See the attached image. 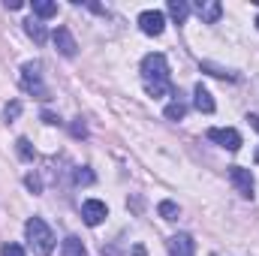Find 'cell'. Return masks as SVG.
Wrapping results in <instances>:
<instances>
[{"label": "cell", "mask_w": 259, "mask_h": 256, "mask_svg": "<svg viewBox=\"0 0 259 256\" xmlns=\"http://www.w3.org/2000/svg\"><path fill=\"white\" fill-rule=\"evenodd\" d=\"M81 217H84L88 226H100V223L109 217V208H106V202H100V199H88V202L81 205Z\"/></svg>", "instance_id": "obj_7"}, {"label": "cell", "mask_w": 259, "mask_h": 256, "mask_svg": "<svg viewBox=\"0 0 259 256\" xmlns=\"http://www.w3.org/2000/svg\"><path fill=\"white\" fill-rule=\"evenodd\" d=\"M205 136H208L211 142H217L220 148H226V151H238V148H241V133H238V130H232V127H226V130L211 127Z\"/></svg>", "instance_id": "obj_6"}, {"label": "cell", "mask_w": 259, "mask_h": 256, "mask_svg": "<svg viewBox=\"0 0 259 256\" xmlns=\"http://www.w3.org/2000/svg\"><path fill=\"white\" fill-rule=\"evenodd\" d=\"M24 184H27V190L30 193H42V181H39V175H27Z\"/></svg>", "instance_id": "obj_23"}, {"label": "cell", "mask_w": 259, "mask_h": 256, "mask_svg": "<svg viewBox=\"0 0 259 256\" xmlns=\"http://www.w3.org/2000/svg\"><path fill=\"white\" fill-rule=\"evenodd\" d=\"M24 30H27V36H30V39L36 42V46H42V42L49 39V33H46V27H42V24H39L36 18H27V21H24Z\"/></svg>", "instance_id": "obj_12"}, {"label": "cell", "mask_w": 259, "mask_h": 256, "mask_svg": "<svg viewBox=\"0 0 259 256\" xmlns=\"http://www.w3.org/2000/svg\"><path fill=\"white\" fill-rule=\"evenodd\" d=\"M94 181H97V175H94L88 166H78V169H75V184H94Z\"/></svg>", "instance_id": "obj_20"}, {"label": "cell", "mask_w": 259, "mask_h": 256, "mask_svg": "<svg viewBox=\"0 0 259 256\" xmlns=\"http://www.w3.org/2000/svg\"><path fill=\"white\" fill-rule=\"evenodd\" d=\"M229 181L235 184V190L241 193L244 199H253V187H256V181H253L250 169H244V166H229Z\"/></svg>", "instance_id": "obj_4"}, {"label": "cell", "mask_w": 259, "mask_h": 256, "mask_svg": "<svg viewBox=\"0 0 259 256\" xmlns=\"http://www.w3.org/2000/svg\"><path fill=\"white\" fill-rule=\"evenodd\" d=\"M169 15H172L178 24H184V21H187V15H190V6H187L184 0H169Z\"/></svg>", "instance_id": "obj_15"}, {"label": "cell", "mask_w": 259, "mask_h": 256, "mask_svg": "<svg viewBox=\"0 0 259 256\" xmlns=\"http://www.w3.org/2000/svg\"><path fill=\"white\" fill-rule=\"evenodd\" d=\"M256 163H259V151H256Z\"/></svg>", "instance_id": "obj_26"}, {"label": "cell", "mask_w": 259, "mask_h": 256, "mask_svg": "<svg viewBox=\"0 0 259 256\" xmlns=\"http://www.w3.org/2000/svg\"><path fill=\"white\" fill-rule=\"evenodd\" d=\"M169 253H172V256H196L193 235H187V232L172 235V238H169Z\"/></svg>", "instance_id": "obj_8"}, {"label": "cell", "mask_w": 259, "mask_h": 256, "mask_svg": "<svg viewBox=\"0 0 259 256\" xmlns=\"http://www.w3.org/2000/svg\"><path fill=\"white\" fill-rule=\"evenodd\" d=\"M256 27H259V15H256Z\"/></svg>", "instance_id": "obj_27"}, {"label": "cell", "mask_w": 259, "mask_h": 256, "mask_svg": "<svg viewBox=\"0 0 259 256\" xmlns=\"http://www.w3.org/2000/svg\"><path fill=\"white\" fill-rule=\"evenodd\" d=\"M52 39H55V46H58V52H61L64 58H75V52H78V46H75V39H72V33H69V27H58V30L52 33Z\"/></svg>", "instance_id": "obj_10"}, {"label": "cell", "mask_w": 259, "mask_h": 256, "mask_svg": "<svg viewBox=\"0 0 259 256\" xmlns=\"http://www.w3.org/2000/svg\"><path fill=\"white\" fill-rule=\"evenodd\" d=\"M15 151H18V157H21L24 163H30V160L36 157V151H33V145H30V139H24V136L15 142Z\"/></svg>", "instance_id": "obj_19"}, {"label": "cell", "mask_w": 259, "mask_h": 256, "mask_svg": "<svg viewBox=\"0 0 259 256\" xmlns=\"http://www.w3.org/2000/svg\"><path fill=\"white\" fill-rule=\"evenodd\" d=\"M18 115H21V103H18V100L6 103V109H3V118H6V121H15Z\"/></svg>", "instance_id": "obj_21"}, {"label": "cell", "mask_w": 259, "mask_h": 256, "mask_svg": "<svg viewBox=\"0 0 259 256\" xmlns=\"http://www.w3.org/2000/svg\"><path fill=\"white\" fill-rule=\"evenodd\" d=\"M157 211H160V217H163V220H178V214H181V208H178L172 199H163V202L157 205Z\"/></svg>", "instance_id": "obj_18"}, {"label": "cell", "mask_w": 259, "mask_h": 256, "mask_svg": "<svg viewBox=\"0 0 259 256\" xmlns=\"http://www.w3.org/2000/svg\"><path fill=\"white\" fill-rule=\"evenodd\" d=\"M247 121H250V127H253V130H256V133H259V115H250Z\"/></svg>", "instance_id": "obj_25"}, {"label": "cell", "mask_w": 259, "mask_h": 256, "mask_svg": "<svg viewBox=\"0 0 259 256\" xmlns=\"http://www.w3.org/2000/svg\"><path fill=\"white\" fill-rule=\"evenodd\" d=\"M0 256H24V250H21L15 241H6V244H3V250H0Z\"/></svg>", "instance_id": "obj_22"}, {"label": "cell", "mask_w": 259, "mask_h": 256, "mask_svg": "<svg viewBox=\"0 0 259 256\" xmlns=\"http://www.w3.org/2000/svg\"><path fill=\"white\" fill-rule=\"evenodd\" d=\"M42 121H46V124H58V115H52V112H42Z\"/></svg>", "instance_id": "obj_24"}, {"label": "cell", "mask_w": 259, "mask_h": 256, "mask_svg": "<svg viewBox=\"0 0 259 256\" xmlns=\"http://www.w3.org/2000/svg\"><path fill=\"white\" fill-rule=\"evenodd\" d=\"M163 115H166V121H184V115H187V103L175 97V100L163 109Z\"/></svg>", "instance_id": "obj_13"}, {"label": "cell", "mask_w": 259, "mask_h": 256, "mask_svg": "<svg viewBox=\"0 0 259 256\" xmlns=\"http://www.w3.org/2000/svg\"><path fill=\"white\" fill-rule=\"evenodd\" d=\"M61 256H88V250H84L81 238L69 235V238H64V244H61Z\"/></svg>", "instance_id": "obj_14"}, {"label": "cell", "mask_w": 259, "mask_h": 256, "mask_svg": "<svg viewBox=\"0 0 259 256\" xmlns=\"http://www.w3.org/2000/svg\"><path fill=\"white\" fill-rule=\"evenodd\" d=\"M33 15H39V18H52V15H58V3H49V0H33Z\"/></svg>", "instance_id": "obj_17"}, {"label": "cell", "mask_w": 259, "mask_h": 256, "mask_svg": "<svg viewBox=\"0 0 259 256\" xmlns=\"http://www.w3.org/2000/svg\"><path fill=\"white\" fill-rule=\"evenodd\" d=\"M193 9H196V15H199L205 24H217L220 15H223V6H220L217 0H199Z\"/></svg>", "instance_id": "obj_9"}, {"label": "cell", "mask_w": 259, "mask_h": 256, "mask_svg": "<svg viewBox=\"0 0 259 256\" xmlns=\"http://www.w3.org/2000/svg\"><path fill=\"white\" fill-rule=\"evenodd\" d=\"M24 232H27V241L36 250V256H52V250H55V232L49 229V223L42 217H30L24 223Z\"/></svg>", "instance_id": "obj_2"}, {"label": "cell", "mask_w": 259, "mask_h": 256, "mask_svg": "<svg viewBox=\"0 0 259 256\" xmlns=\"http://www.w3.org/2000/svg\"><path fill=\"white\" fill-rule=\"evenodd\" d=\"M193 106L199 109V112H205V115H211L217 106H214V100H211V94L202 88V84H196V91H193Z\"/></svg>", "instance_id": "obj_11"}, {"label": "cell", "mask_w": 259, "mask_h": 256, "mask_svg": "<svg viewBox=\"0 0 259 256\" xmlns=\"http://www.w3.org/2000/svg\"><path fill=\"white\" fill-rule=\"evenodd\" d=\"M163 27H166V15H163L160 9H145V12L139 15V30H142V33H148V36H160Z\"/></svg>", "instance_id": "obj_5"}, {"label": "cell", "mask_w": 259, "mask_h": 256, "mask_svg": "<svg viewBox=\"0 0 259 256\" xmlns=\"http://www.w3.org/2000/svg\"><path fill=\"white\" fill-rule=\"evenodd\" d=\"M142 81H145L148 97H154V100L175 94V88H172V72H169V64H166V55L151 52V55L142 58Z\"/></svg>", "instance_id": "obj_1"}, {"label": "cell", "mask_w": 259, "mask_h": 256, "mask_svg": "<svg viewBox=\"0 0 259 256\" xmlns=\"http://www.w3.org/2000/svg\"><path fill=\"white\" fill-rule=\"evenodd\" d=\"M202 72H208V75H214V78H229V81H235L238 75L235 72H229V69H223V66H214V64H208V61H202V66H199Z\"/></svg>", "instance_id": "obj_16"}, {"label": "cell", "mask_w": 259, "mask_h": 256, "mask_svg": "<svg viewBox=\"0 0 259 256\" xmlns=\"http://www.w3.org/2000/svg\"><path fill=\"white\" fill-rule=\"evenodd\" d=\"M21 88L27 94H33L36 100H49V88L42 84V64L39 61H27L21 66Z\"/></svg>", "instance_id": "obj_3"}]
</instances>
